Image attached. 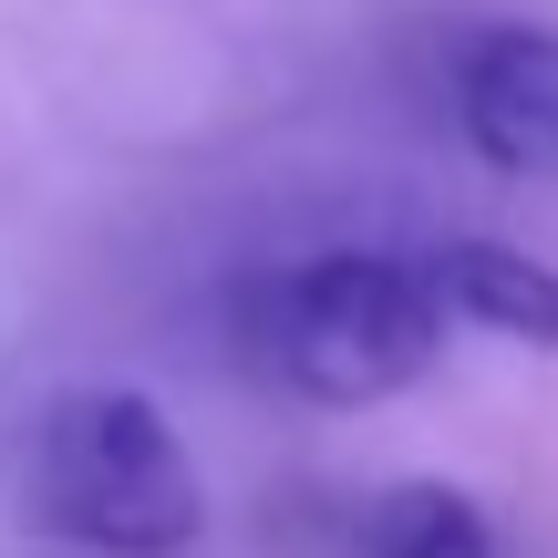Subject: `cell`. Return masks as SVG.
<instances>
[{
    "instance_id": "7a4b0ae2",
    "label": "cell",
    "mask_w": 558,
    "mask_h": 558,
    "mask_svg": "<svg viewBox=\"0 0 558 558\" xmlns=\"http://www.w3.org/2000/svg\"><path fill=\"white\" fill-rule=\"evenodd\" d=\"M11 507L83 558H186L207 538V476L186 435L124 383L52 393L21 424Z\"/></svg>"
},
{
    "instance_id": "5b68a950",
    "label": "cell",
    "mask_w": 558,
    "mask_h": 558,
    "mask_svg": "<svg viewBox=\"0 0 558 558\" xmlns=\"http://www.w3.org/2000/svg\"><path fill=\"white\" fill-rule=\"evenodd\" d=\"M362 558H507L486 507L445 476H403L362 507Z\"/></svg>"
},
{
    "instance_id": "277c9868",
    "label": "cell",
    "mask_w": 558,
    "mask_h": 558,
    "mask_svg": "<svg viewBox=\"0 0 558 558\" xmlns=\"http://www.w3.org/2000/svg\"><path fill=\"white\" fill-rule=\"evenodd\" d=\"M424 290H435L445 331H486V341L558 352V269L527 259V248H507V239H445V248H424Z\"/></svg>"
},
{
    "instance_id": "6da1fadb",
    "label": "cell",
    "mask_w": 558,
    "mask_h": 558,
    "mask_svg": "<svg viewBox=\"0 0 558 558\" xmlns=\"http://www.w3.org/2000/svg\"><path fill=\"white\" fill-rule=\"evenodd\" d=\"M228 341L269 393L300 403H393L435 373L445 311L424 290V259L403 248H320L290 269H248L228 300Z\"/></svg>"
},
{
    "instance_id": "3957f363",
    "label": "cell",
    "mask_w": 558,
    "mask_h": 558,
    "mask_svg": "<svg viewBox=\"0 0 558 558\" xmlns=\"http://www.w3.org/2000/svg\"><path fill=\"white\" fill-rule=\"evenodd\" d=\"M456 135L497 177H558V32L476 21L456 41Z\"/></svg>"
}]
</instances>
